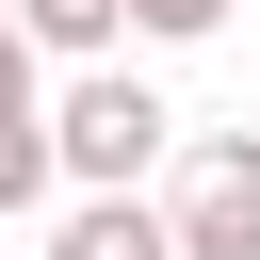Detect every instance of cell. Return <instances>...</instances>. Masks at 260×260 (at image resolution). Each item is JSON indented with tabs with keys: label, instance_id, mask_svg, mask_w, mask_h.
<instances>
[{
	"label": "cell",
	"instance_id": "5",
	"mask_svg": "<svg viewBox=\"0 0 260 260\" xmlns=\"http://www.w3.org/2000/svg\"><path fill=\"white\" fill-rule=\"evenodd\" d=\"M114 32H130V0H16L32 65H114Z\"/></svg>",
	"mask_w": 260,
	"mask_h": 260
},
{
	"label": "cell",
	"instance_id": "6",
	"mask_svg": "<svg viewBox=\"0 0 260 260\" xmlns=\"http://www.w3.org/2000/svg\"><path fill=\"white\" fill-rule=\"evenodd\" d=\"M130 32H162V49H195V32H228V0H130Z\"/></svg>",
	"mask_w": 260,
	"mask_h": 260
},
{
	"label": "cell",
	"instance_id": "3",
	"mask_svg": "<svg viewBox=\"0 0 260 260\" xmlns=\"http://www.w3.org/2000/svg\"><path fill=\"white\" fill-rule=\"evenodd\" d=\"M65 162H49V81H32V49L0 32V211H32Z\"/></svg>",
	"mask_w": 260,
	"mask_h": 260
},
{
	"label": "cell",
	"instance_id": "7",
	"mask_svg": "<svg viewBox=\"0 0 260 260\" xmlns=\"http://www.w3.org/2000/svg\"><path fill=\"white\" fill-rule=\"evenodd\" d=\"M0 32H16V0H0Z\"/></svg>",
	"mask_w": 260,
	"mask_h": 260
},
{
	"label": "cell",
	"instance_id": "2",
	"mask_svg": "<svg viewBox=\"0 0 260 260\" xmlns=\"http://www.w3.org/2000/svg\"><path fill=\"white\" fill-rule=\"evenodd\" d=\"M162 228H179V260H260V130H195Z\"/></svg>",
	"mask_w": 260,
	"mask_h": 260
},
{
	"label": "cell",
	"instance_id": "4",
	"mask_svg": "<svg viewBox=\"0 0 260 260\" xmlns=\"http://www.w3.org/2000/svg\"><path fill=\"white\" fill-rule=\"evenodd\" d=\"M49 260H179V228H162L146 195H81V211L49 228Z\"/></svg>",
	"mask_w": 260,
	"mask_h": 260
},
{
	"label": "cell",
	"instance_id": "1",
	"mask_svg": "<svg viewBox=\"0 0 260 260\" xmlns=\"http://www.w3.org/2000/svg\"><path fill=\"white\" fill-rule=\"evenodd\" d=\"M179 146V114L130 81V65H81L65 98H49V162L81 179V195H146V162Z\"/></svg>",
	"mask_w": 260,
	"mask_h": 260
}]
</instances>
